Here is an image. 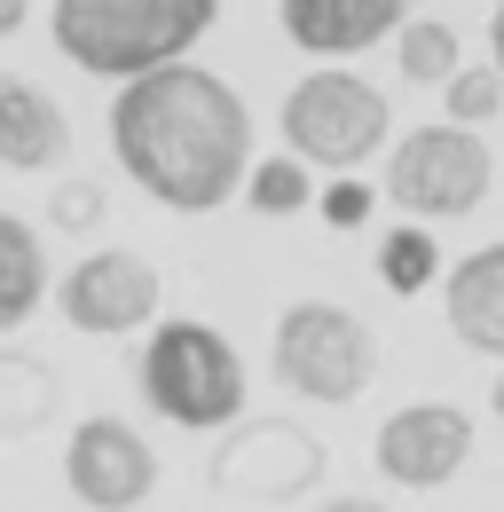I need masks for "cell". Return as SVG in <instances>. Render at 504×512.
Masks as SVG:
<instances>
[{"label": "cell", "mask_w": 504, "mask_h": 512, "mask_svg": "<svg viewBox=\"0 0 504 512\" xmlns=\"http://www.w3.org/2000/svg\"><path fill=\"white\" fill-rule=\"evenodd\" d=\"M63 481L87 512H134L158 489V449L126 418H79L63 442Z\"/></svg>", "instance_id": "52a82bcc"}, {"label": "cell", "mask_w": 504, "mask_h": 512, "mask_svg": "<svg viewBox=\"0 0 504 512\" xmlns=\"http://www.w3.org/2000/svg\"><path fill=\"white\" fill-rule=\"evenodd\" d=\"M142 402L166 418V426H189V434H213V426H237L245 418V355L197 316H174L150 331L142 363Z\"/></svg>", "instance_id": "3957f363"}, {"label": "cell", "mask_w": 504, "mask_h": 512, "mask_svg": "<svg viewBox=\"0 0 504 512\" xmlns=\"http://www.w3.org/2000/svg\"><path fill=\"white\" fill-rule=\"evenodd\" d=\"M63 150H71V119L56 95L40 79H0V166L48 174V166H63Z\"/></svg>", "instance_id": "7c38bea8"}, {"label": "cell", "mask_w": 504, "mask_h": 512, "mask_svg": "<svg viewBox=\"0 0 504 512\" xmlns=\"http://www.w3.org/2000/svg\"><path fill=\"white\" fill-rule=\"evenodd\" d=\"M315 512H386V505H378V497H323Z\"/></svg>", "instance_id": "7402d4cb"}, {"label": "cell", "mask_w": 504, "mask_h": 512, "mask_svg": "<svg viewBox=\"0 0 504 512\" xmlns=\"http://www.w3.org/2000/svg\"><path fill=\"white\" fill-rule=\"evenodd\" d=\"M56 308L71 331H95V339H119V331H142L158 316V268L126 245H103L87 253L79 268H63L56 284Z\"/></svg>", "instance_id": "ba28073f"}, {"label": "cell", "mask_w": 504, "mask_h": 512, "mask_svg": "<svg viewBox=\"0 0 504 512\" xmlns=\"http://www.w3.org/2000/svg\"><path fill=\"white\" fill-rule=\"evenodd\" d=\"M268 363L300 402H355L378 379V339H371V323L355 308H339V300H292L276 316Z\"/></svg>", "instance_id": "277c9868"}, {"label": "cell", "mask_w": 504, "mask_h": 512, "mask_svg": "<svg viewBox=\"0 0 504 512\" xmlns=\"http://www.w3.org/2000/svg\"><path fill=\"white\" fill-rule=\"evenodd\" d=\"M213 16H221V0H56L48 32L79 71L126 87V79L182 64V48L213 32Z\"/></svg>", "instance_id": "7a4b0ae2"}, {"label": "cell", "mask_w": 504, "mask_h": 512, "mask_svg": "<svg viewBox=\"0 0 504 512\" xmlns=\"http://www.w3.org/2000/svg\"><path fill=\"white\" fill-rule=\"evenodd\" d=\"M315 205H323L331 229H363V221H371V190H363V182H331Z\"/></svg>", "instance_id": "44dd1931"}, {"label": "cell", "mask_w": 504, "mask_h": 512, "mask_svg": "<svg viewBox=\"0 0 504 512\" xmlns=\"http://www.w3.org/2000/svg\"><path fill=\"white\" fill-rule=\"evenodd\" d=\"M323 481V442H308L300 426H284V418H252L237 426L221 457H213V489H229V497H300Z\"/></svg>", "instance_id": "30bf717a"}, {"label": "cell", "mask_w": 504, "mask_h": 512, "mask_svg": "<svg viewBox=\"0 0 504 512\" xmlns=\"http://www.w3.org/2000/svg\"><path fill=\"white\" fill-rule=\"evenodd\" d=\"M245 197L252 213H268V221H284V213H300V205H315V174L284 150V158H252L245 174Z\"/></svg>", "instance_id": "ac0fdd59"}, {"label": "cell", "mask_w": 504, "mask_h": 512, "mask_svg": "<svg viewBox=\"0 0 504 512\" xmlns=\"http://www.w3.org/2000/svg\"><path fill=\"white\" fill-rule=\"evenodd\" d=\"M40 300H48V253H40L32 221L0 205V331H16Z\"/></svg>", "instance_id": "5bb4252c"}, {"label": "cell", "mask_w": 504, "mask_h": 512, "mask_svg": "<svg viewBox=\"0 0 504 512\" xmlns=\"http://www.w3.org/2000/svg\"><path fill=\"white\" fill-rule=\"evenodd\" d=\"M434 276H441V245L418 229V221L378 237V284H386V292H402V300H410V292H426Z\"/></svg>", "instance_id": "e0dca14e"}, {"label": "cell", "mask_w": 504, "mask_h": 512, "mask_svg": "<svg viewBox=\"0 0 504 512\" xmlns=\"http://www.w3.org/2000/svg\"><path fill=\"white\" fill-rule=\"evenodd\" d=\"M48 221H56V229H95V221H103V190H95V182H79V174H71V182H56Z\"/></svg>", "instance_id": "ffe728a7"}, {"label": "cell", "mask_w": 504, "mask_h": 512, "mask_svg": "<svg viewBox=\"0 0 504 512\" xmlns=\"http://www.w3.org/2000/svg\"><path fill=\"white\" fill-rule=\"evenodd\" d=\"M111 150L119 166L174 213H213L252 174V111L245 95L205 64H166L126 79L111 103Z\"/></svg>", "instance_id": "6da1fadb"}, {"label": "cell", "mask_w": 504, "mask_h": 512, "mask_svg": "<svg viewBox=\"0 0 504 512\" xmlns=\"http://www.w3.org/2000/svg\"><path fill=\"white\" fill-rule=\"evenodd\" d=\"M489 174H497V158L473 127H418L386 158V197L418 221H457L489 197Z\"/></svg>", "instance_id": "8992f818"}, {"label": "cell", "mask_w": 504, "mask_h": 512, "mask_svg": "<svg viewBox=\"0 0 504 512\" xmlns=\"http://www.w3.org/2000/svg\"><path fill=\"white\" fill-rule=\"evenodd\" d=\"M441 103H449V127H481V119H497L504 111V71L497 64H465L449 87H441Z\"/></svg>", "instance_id": "d6986e66"}, {"label": "cell", "mask_w": 504, "mask_h": 512, "mask_svg": "<svg viewBox=\"0 0 504 512\" xmlns=\"http://www.w3.org/2000/svg\"><path fill=\"white\" fill-rule=\"evenodd\" d=\"M489 40H497V71H504V0H497V16H489Z\"/></svg>", "instance_id": "cb8c5ba5"}, {"label": "cell", "mask_w": 504, "mask_h": 512, "mask_svg": "<svg viewBox=\"0 0 504 512\" xmlns=\"http://www.w3.org/2000/svg\"><path fill=\"white\" fill-rule=\"evenodd\" d=\"M441 316L473 355L504 363V245H481L441 276Z\"/></svg>", "instance_id": "4fadbf2b"}, {"label": "cell", "mask_w": 504, "mask_h": 512, "mask_svg": "<svg viewBox=\"0 0 504 512\" xmlns=\"http://www.w3.org/2000/svg\"><path fill=\"white\" fill-rule=\"evenodd\" d=\"M24 16H32V0H0V40H8V32L24 24Z\"/></svg>", "instance_id": "603a6c76"}, {"label": "cell", "mask_w": 504, "mask_h": 512, "mask_svg": "<svg viewBox=\"0 0 504 512\" xmlns=\"http://www.w3.org/2000/svg\"><path fill=\"white\" fill-rule=\"evenodd\" d=\"M276 16L292 32V48H308V56H355V48H371V40L410 24V0H276Z\"/></svg>", "instance_id": "8fae6325"}, {"label": "cell", "mask_w": 504, "mask_h": 512, "mask_svg": "<svg viewBox=\"0 0 504 512\" xmlns=\"http://www.w3.org/2000/svg\"><path fill=\"white\" fill-rule=\"evenodd\" d=\"M489 410H497V426H504V371H497V386H489Z\"/></svg>", "instance_id": "d4e9b609"}, {"label": "cell", "mask_w": 504, "mask_h": 512, "mask_svg": "<svg viewBox=\"0 0 504 512\" xmlns=\"http://www.w3.org/2000/svg\"><path fill=\"white\" fill-rule=\"evenodd\" d=\"M63 379L40 363V355H0V434H24L56 410Z\"/></svg>", "instance_id": "9a60e30c"}, {"label": "cell", "mask_w": 504, "mask_h": 512, "mask_svg": "<svg viewBox=\"0 0 504 512\" xmlns=\"http://www.w3.org/2000/svg\"><path fill=\"white\" fill-rule=\"evenodd\" d=\"M284 142H292V158L300 166H331V174H347V166H363L378 142H386V95H378L363 71L347 64H323L308 79H292V95H284Z\"/></svg>", "instance_id": "5b68a950"}, {"label": "cell", "mask_w": 504, "mask_h": 512, "mask_svg": "<svg viewBox=\"0 0 504 512\" xmlns=\"http://www.w3.org/2000/svg\"><path fill=\"white\" fill-rule=\"evenodd\" d=\"M457 71H465L457 32H449L441 16H410V24H402V79H410V87H449Z\"/></svg>", "instance_id": "2e32d148"}, {"label": "cell", "mask_w": 504, "mask_h": 512, "mask_svg": "<svg viewBox=\"0 0 504 512\" xmlns=\"http://www.w3.org/2000/svg\"><path fill=\"white\" fill-rule=\"evenodd\" d=\"M378 473L394 481V489H441V481H457L465 473V457H473V418L457 410V402H402L386 426H378Z\"/></svg>", "instance_id": "9c48e42d"}]
</instances>
